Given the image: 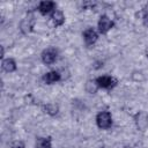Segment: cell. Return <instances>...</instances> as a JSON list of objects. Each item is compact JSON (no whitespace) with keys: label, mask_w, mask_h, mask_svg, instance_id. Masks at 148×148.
Returning a JSON list of instances; mask_svg holds the SVG:
<instances>
[{"label":"cell","mask_w":148,"mask_h":148,"mask_svg":"<svg viewBox=\"0 0 148 148\" xmlns=\"http://www.w3.org/2000/svg\"><path fill=\"white\" fill-rule=\"evenodd\" d=\"M96 125L101 130H109L112 126V116L109 111H101L96 116Z\"/></svg>","instance_id":"6da1fadb"},{"label":"cell","mask_w":148,"mask_h":148,"mask_svg":"<svg viewBox=\"0 0 148 148\" xmlns=\"http://www.w3.org/2000/svg\"><path fill=\"white\" fill-rule=\"evenodd\" d=\"M35 23H36V18H35V15L30 12L27 14V16L24 18H22V21L20 22V31L23 34V35H28L30 34L32 30H34V27H35Z\"/></svg>","instance_id":"7a4b0ae2"},{"label":"cell","mask_w":148,"mask_h":148,"mask_svg":"<svg viewBox=\"0 0 148 148\" xmlns=\"http://www.w3.org/2000/svg\"><path fill=\"white\" fill-rule=\"evenodd\" d=\"M57 58H58V50L52 46L43 50V52L40 53V59L45 65H52L57 60Z\"/></svg>","instance_id":"3957f363"},{"label":"cell","mask_w":148,"mask_h":148,"mask_svg":"<svg viewBox=\"0 0 148 148\" xmlns=\"http://www.w3.org/2000/svg\"><path fill=\"white\" fill-rule=\"evenodd\" d=\"M97 86L99 88H103V89H112L117 86L118 83V80L113 76H110V75H103V76H98L97 79H95Z\"/></svg>","instance_id":"277c9868"},{"label":"cell","mask_w":148,"mask_h":148,"mask_svg":"<svg viewBox=\"0 0 148 148\" xmlns=\"http://www.w3.org/2000/svg\"><path fill=\"white\" fill-rule=\"evenodd\" d=\"M114 25V22L106 15H102L98 20L97 23V28H98V32L102 35H106Z\"/></svg>","instance_id":"5b68a950"},{"label":"cell","mask_w":148,"mask_h":148,"mask_svg":"<svg viewBox=\"0 0 148 148\" xmlns=\"http://www.w3.org/2000/svg\"><path fill=\"white\" fill-rule=\"evenodd\" d=\"M83 39H84V43L86 45L88 46H91L94 45L97 39H98V34L95 29L92 28H87L84 31H83Z\"/></svg>","instance_id":"8992f818"},{"label":"cell","mask_w":148,"mask_h":148,"mask_svg":"<svg viewBox=\"0 0 148 148\" xmlns=\"http://www.w3.org/2000/svg\"><path fill=\"white\" fill-rule=\"evenodd\" d=\"M38 10L42 15H47L50 13H53L56 10V2L53 1H40L38 5Z\"/></svg>","instance_id":"52a82bcc"},{"label":"cell","mask_w":148,"mask_h":148,"mask_svg":"<svg viewBox=\"0 0 148 148\" xmlns=\"http://www.w3.org/2000/svg\"><path fill=\"white\" fill-rule=\"evenodd\" d=\"M42 80L46 84H53V83H56V82H58V81L61 80V75L57 71H50V72L45 73L42 76Z\"/></svg>","instance_id":"ba28073f"},{"label":"cell","mask_w":148,"mask_h":148,"mask_svg":"<svg viewBox=\"0 0 148 148\" xmlns=\"http://www.w3.org/2000/svg\"><path fill=\"white\" fill-rule=\"evenodd\" d=\"M135 124L136 127L141 131H143L148 126V113L146 112H139L135 116Z\"/></svg>","instance_id":"9c48e42d"},{"label":"cell","mask_w":148,"mask_h":148,"mask_svg":"<svg viewBox=\"0 0 148 148\" xmlns=\"http://www.w3.org/2000/svg\"><path fill=\"white\" fill-rule=\"evenodd\" d=\"M51 20H52L54 27H60V25H62L65 23V15H64V13L61 10L56 9L51 14Z\"/></svg>","instance_id":"30bf717a"},{"label":"cell","mask_w":148,"mask_h":148,"mask_svg":"<svg viewBox=\"0 0 148 148\" xmlns=\"http://www.w3.org/2000/svg\"><path fill=\"white\" fill-rule=\"evenodd\" d=\"M1 67L5 72L7 73H13L16 71L17 66H16V62L14 59L12 58H7V59H2V62H1Z\"/></svg>","instance_id":"8fae6325"},{"label":"cell","mask_w":148,"mask_h":148,"mask_svg":"<svg viewBox=\"0 0 148 148\" xmlns=\"http://www.w3.org/2000/svg\"><path fill=\"white\" fill-rule=\"evenodd\" d=\"M36 148H52V140L50 136L47 138H37Z\"/></svg>","instance_id":"7c38bea8"},{"label":"cell","mask_w":148,"mask_h":148,"mask_svg":"<svg viewBox=\"0 0 148 148\" xmlns=\"http://www.w3.org/2000/svg\"><path fill=\"white\" fill-rule=\"evenodd\" d=\"M43 110L45 113L50 114V116H56L59 112V106L54 103H47L43 105Z\"/></svg>","instance_id":"4fadbf2b"},{"label":"cell","mask_w":148,"mask_h":148,"mask_svg":"<svg viewBox=\"0 0 148 148\" xmlns=\"http://www.w3.org/2000/svg\"><path fill=\"white\" fill-rule=\"evenodd\" d=\"M84 88H86V91H87V92H89V94H95V92L98 90L99 87L97 86V83H96L95 80H88Z\"/></svg>","instance_id":"5bb4252c"},{"label":"cell","mask_w":148,"mask_h":148,"mask_svg":"<svg viewBox=\"0 0 148 148\" xmlns=\"http://www.w3.org/2000/svg\"><path fill=\"white\" fill-rule=\"evenodd\" d=\"M12 148H25V146L22 140H16L12 143Z\"/></svg>","instance_id":"9a60e30c"},{"label":"cell","mask_w":148,"mask_h":148,"mask_svg":"<svg viewBox=\"0 0 148 148\" xmlns=\"http://www.w3.org/2000/svg\"><path fill=\"white\" fill-rule=\"evenodd\" d=\"M142 23H143V25H145V27H147V28H148V10H146V12H145V14H143Z\"/></svg>","instance_id":"2e32d148"},{"label":"cell","mask_w":148,"mask_h":148,"mask_svg":"<svg viewBox=\"0 0 148 148\" xmlns=\"http://www.w3.org/2000/svg\"><path fill=\"white\" fill-rule=\"evenodd\" d=\"M3 56H5V50H3V46H1V58H3Z\"/></svg>","instance_id":"e0dca14e"},{"label":"cell","mask_w":148,"mask_h":148,"mask_svg":"<svg viewBox=\"0 0 148 148\" xmlns=\"http://www.w3.org/2000/svg\"><path fill=\"white\" fill-rule=\"evenodd\" d=\"M101 148H109V147H106V146H103V147H101Z\"/></svg>","instance_id":"ac0fdd59"},{"label":"cell","mask_w":148,"mask_h":148,"mask_svg":"<svg viewBox=\"0 0 148 148\" xmlns=\"http://www.w3.org/2000/svg\"><path fill=\"white\" fill-rule=\"evenodd\" d=\"M146 56H147V57H148V50H147V51H146Z\"/></svg>","instance_id":"d6986e66"},{"label":"cell","mask_w":148,"mask_h":148,"mask_svg":"<svg viewBox=\"0 0 148 148\" xmlns=\"http://www.w3.org/2000/svg\"><path fill=\"white\" fill-rule=\"evenodd\" d=\"M124 148H132V147H128V146H126V147H124Z\"/></svg>","instance_id":"ffe728a7"}]
</instances>
